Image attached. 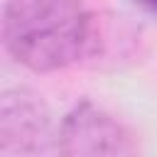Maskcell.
<instances>
[{
	"label": "cell",
	"instance_id": "7a4b0ae2",
	"mask_svg": "<svg viewBox=\"0 0 157 157\" xmlns=\"http://www.w3.org/2000/svg\"><path fill=\"white\" fill-rule=\"evenodd\" d=\"M56 150L61 155H130L132 142L110 113L83 101L61 120Z\"/></svg>",
	"mask_w": 157,
	"mask_h": 157
},
{
	"label": "cell",
	"instance_id": "6da1fadb",
	"mask_svg": "<svg viewBox=\"0 0 157 157\" xmlns=\"http://www.w3.org/2000/svg\"><path fill=\"white\" fill-rule=\"evenodd\" d=\"M98 22L81 0H7L2 42L32 71H56L93 56Z\"/></svg>",
	"mask_w": 157,
	"mask_h": 157
},
{
	"label": "cell",
	"instance_id": "277c9868",
	"mask_svg": "<svg viewBox=\"0 0 157 157\" xmlns=\"http://www.w3.org/2000/svg\"><path fill=\"white\" fill-rule=\"evenodd\" d=\"M140 7H145L147 12H152V15H157V0H135Z\"/></svg>",
	"mask_w": 157,
	"mask_h": 157
},
{
	"label": "cell",
	"instance_id": "3957f363",
	"mask_svg": "<svg viewBox=\"0 0 157 157\" xmlns=\"http://www.w3.org/2000/svg\"><path fill=\"white\" fill-rule=\"evenodd\" d=\"M49 142V110L27 91H5L0 101V150L5 155H37Z\"/></svg>",
	"mask_w": 157,
	"mask_h": 157
}]
</instances>
